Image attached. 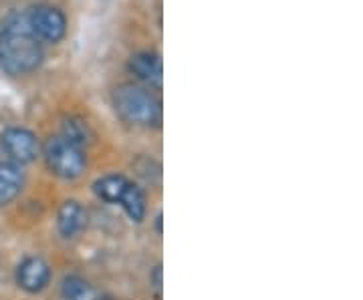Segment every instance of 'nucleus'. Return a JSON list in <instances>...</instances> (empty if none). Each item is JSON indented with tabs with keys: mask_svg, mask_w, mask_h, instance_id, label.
I'll use <instances>...</instances> for the list:
<instances>
[{
	"mask_svg": "<svg viewBox=\"0 0 363 300\" xmlns=\"http://www.w3.org/2000/svg\"><path fill=\"white\" fill-rule=\"evenodd\" d=\"M40 42L26 21V13L13 14L0 30V69L13 77L28 75L43 63Z\"/></svg>",
	"mask_w": 363,
	"mask_h": 300,
	"instance_id": "1",
	"label": "nucleus"
},
{
	"mask_svg": "<svg viewBox=\"0 0 363 300\" xmlns=\"http://www.w3.org/2000/svg\"><path fill=\"white\" fill-rule=\"evenodd\" d=\"M117 117L135 127H156L162 121V103L156 95L140 85L125 83L113 91Z\"/></svg>",
	"mask_w": 363,
	"mask_h": 300,
	"instance_id": "2",
	"label": "nucleus"
},
{
	"mask_svg": "<svg viewBox=\"0 0 363 300\" xmlns=\"http://www.w3.org/2000/svg\"><path fill=\"white\" fill-rule=\"evenodd\" d=\"M43 156L47 161V168L61 180H77L87 166L85 151L77 145L69 144L61 135L51 137L45 144Z\"/></svg>",
	"mask_w": 363,
	"mask_h": 300,
	"instance_id": "3",
	"label": "nucleus"
},
{
	"mask_svg": "<svg viewBox=\"0 0 363 300\" xmlns=\"http://www.w3.org/2000/svg\"><path fill=\"white\" fill-rule=\"evenodd\" d=\"M26 21L33 30V35L40 42L57 45L65 39L67 35V16L61 8L51 4H39L26 13Z\"/></svg>",
	"mask_w": 363,
	"mask_h": 300,
	"instance_id": "4",
	"label": "nucleus"
},
{
	"mask_svg": "<svg viewBox=\"0 0 363 300\" xmlns=\"http://www.w3.org/2000/svg\"><path fill=\"white\" fill-rule=\"evenodd\" d=\"M0 145L2 151L9 156V161H14L18 166L35 161L40 151L39 137L25 127H9L2 131Z\"/></svg>",
	"mask_w": 363,
	"mask_h": 300,
	"instance_id": "5",
	"label": "nucleus"
},
{
	"mask_svg": "<svg viewBox=\"0 0 363 300\" xmlns=\"http://www.w3.org/2000/svg\"><path fill=\"white\" fill-rule=\"evenodd\" d=\"M51 280V268L49 264L43 260V258H26L21 262L18 270H16V282L18 287L30 292V294H37L43 288H47Z\"/></svg>",
	"mask_w": 363,
	"mask_h": 300,
	"instance_id": "6",
	"label": "nucleus"
},
{
	"mask_svg": "<svg viewBox=\"0 0 363 300\" xmlns=\"http://www.w3.org/2000/svg\"><path fill=\"white\" fill-rule=\"evenodd\" d=\"M130 71L150 87H162V57L154 51L135 52L130 59Z\"/></svg>",
	"mask_w": 363,
	"mask_h": 300,
	"instance_id": "7",
	"label": "nucleus"
},
{
	"mask_svg": "<svg viewBox=\"0 0 363 300\" xmlns=\"http://www.w3.org/2000/svg\"><path fill=\"white\" fill-rule=\"evenodd\" d=\"M87 224V212L85 208L75 202V200H67L65 204L59 208L57 214V228L63 238H75L83 232Z\"/></svg>",
	"mask_w": 363,
	"mask_h": 300,
	"instance_id": "8",
	"label": "nucleus"
},
{
	"mask_svg": "<svg viewBox=\"0 0 363 300\" xmlns=\"http://www.w3.org/2000/svg\"><path fill=\"white\" fill-rule=\"evenodd\" d=\"M25 171L14 161H0V208L11 204L21 194Z\"/></svg>",
	"mask_w": 363,
	"mask_h": 300,
	"instance_id": "9",
	"label": "nucleus"
},
{
	"mask_svg": "<svg viewBox=\"0 0 363 300\" xmlns=\"http://www.w3.org/2000/svg\"><path fill=\"white\" fill-rule=\"evenodd\" d=\"M128 185H130V180L125 175L109 173V175H104V178H99L97 182L93 183V192H95V196L99 197V200H104V202L119 204V200H121Z\"/></svg>",
	"mask_w": 363,
	"mask_h": 300,
	"instance_id": "10",
	"label": "nucleus"
},
{
	"mask_svg": "<svg viewBox=\"0 0 363 300\" xmlns=\"http://www.w3.org/2000/svg\"><path fill=\"white\" fill-rule=\"evenodd\" d=\"M61 137L67 139L69 144L81 147V149H85V147L93 144V139H95V135H93V131H91L89 123L81 117L65 119V121H63V125H61Z\"/></svg>",
	"mask_w": 363,
	"mask_h": 300,
	"instance_id": "11",
	"label": "nucleus"
},
{
	"mask_svg": "<svg viewBox=\"0 0 363 300\" xmlns=\"http://www.w3.org/2000/svg\"><path fill=\"white\" fill-rule=\"evenodd\" d=\"M63 300H99L97 288L81 276H67L61 284Z\"/></svg>",
	"mask_w": 363,
	"mask_h": 300,
	"instance_id": "12",
	"label": "nucleus"
},
{
	"mask_svg": "<svg viewBox=\"0 0 363 300\" xmlns=\"http://www.w3.org/2000/svg\"><path fill=\"white\" fill-rule=\"evenodd\" d=\"M121 208L125 209V214L130 216L131 222H142L145 218V196H143L142 188H138L135 183H131L125 188L123 196L119 200Z\"/></svg>",
	"mask_w": 363,
	"mask_h": 300,
	"instance_id": "13",
	"label": "nucleus"
},
{
	"mask_svg": "<svg viewBox=\"0 0 363 300\" xmlns=\"http://www.w3.org/2000/svg\"><path fill=\"white\" fill-rule=\"evenodd\" d=\"M152 282H154V288L160 292V290H162V266H160V264H157L154 275H152Z\"/></svg>",
	"mask_w": 363,
	"mask_h": 300,
	"instance_id": "14",
	"label": "nucleus"
},
{
	"mask_svg": "<svg viewBox=\"0 0 363 300\" xmlns=\"http://www.w3.org/2000/svg\"><path fill=\"white\" fill-rule=\"evenodd\" d=\"M0 161H2V159H0Z\"/></svg>",
	"mask_w": 363,
	"mask_h": 300,
	"instance_id": "15",
	"label": "nucleus"
}]
</instances>
